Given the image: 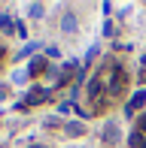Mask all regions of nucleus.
I'll use <instances>...</instances> for the list:
<instances>
[{
  "mask_svg": "<svg viewBox=\"0 0 146 148\" xmlns=\"http://www.w3.org/2000/svg\"><path fill=\"white\" fill-rule=\"evenodd\" d=\"M104 139L113 145V142H119V124L116 121H107V127H104Z\"/></svg>",
  "mask_w": 146,
  "mask_h": 148,
  "instance_id": "obj_6",
  "label": "nucleus"
},
{
  "mask_svg": "<svg viewBox=\"0 0 146 148\" xmlns=\"http://www.w3.org/2000/svg\"><path fill=\"white\" fill-rule=\"evenodd\" d=\"M46 58H58V49H55V45H46Z\"/></svg>",
  "mask_w": 146,
  "mask_h": 148,
  "instance_id": "obj_16",
  "label": "nucleus"
},
{
  "mask_svg": "<svg viewBox=\"0 0 146 148\" xmlns=\"http://www.w3.org/2000/svg\"><path fill=\"white\" fill-rule=\"evenodd\" d=\"M0 33L3 36H9V33H15V21H12L6 12H0Z\"/></svg>",
  "mask_w": 146,
  "mask_h": 148,
  "instance_id": "obj_7",
  "label": "nucleus"
},
{
  "mask_svg": "<svg viewBox=\"0 0 146 148\" xmlns=\"http://www.w3.org/2000/svg\"><path fill=\"white\" fill-rule=\"evenodd\" d=\"M128 145H131V148H146V136L134 130V133H131V139H128Z\"/></svg>",
  "mask_w": 146,
  "mask_h": 148,
  "instance_id": "obj_8",
  "label": "nucleus"
},
{
  "mask_svg": "<svg viewBox=\"0 0 146 148\" xmlns=\"http://www.w3.org/2000/svg\"><path fill=\"white\" fill-rule=\"evenodd\" d=\"M31 148H46V145H40V142H34V145H31Z\"/></svg>",
  "mask_w": 146,
  "mask_h": 148,
  "instance_id": "obj_20",
  "label": "nucleus"
},
{
  "mask_svg": "<svg viewBox=\"0 0 146 148\" xmlns=\"http://www.w3.org/2000/svg\"><path fill=\"white\" fill-rule=\"evenodd\" d=\"M34 51H37V42H28V45H24V49H22V58H31V55H34Z\"/></svg>",
  "mask_w": 146,
  "mask_h": 148,
  "instance_id": "obj_14",
  "label": "nucleus"
},
{
  "mask_svg": "<svg viewBox=\"0 0 146 148\" xmlns=\"http://www.w3.org/2000/svg\"><path fill=\"white\" fill-rule=\"evenodd\" d=\"M6 94H9V88H6V85H0V103L6 100Z\"/></svg>",
  "mask_w": 146,
  "mask_h": 148,
  "instance_id": "obj_18",
  "label": "nucleus"
},
{
  "mask_svg": "<svg viewBox=\"0 0 146 148\" xmlns=\"http://www.w3.org/2000/svg\"><path fill=\"white\" fill-rule=\"evenodd\" d=\"M28 15H31V18H43V15H46V6H43V3H31V6H28Z\"/></svg>",
  "mask_w": 146,
  "mask_h": 148,
  "instance_id": "obj_9",
  "label": "nucleus"
},
{
  "mask_svg": "<svg viewBox=\"0 0 146 148\" xmlns=\"http://www.w3.org/2000/svg\"><path fill=\"white\" fill-rule=\"evenodd\" d=\"M79 27V18H76V12H64V18H61V30L64 33H73Z\"/></svg>",
  "mask_w": 146,
  "mask_h": 148,
  "instance_id": "obj_4",
  "label": "nucleus"
},
{
  "mask_svg": "<svg viewBox=\"0 0 146 148\" xmlns=\"http://www.w3.org/2000/svg\"><path fill=\"white\" fill-rule=\"evenodd\" d=\"M12 82H15V85H24V82H31L28 70H15V73H12Z\"/></svg>",
  "mask_w": 146,
  "mask_h": 148,
  "instance_id": "obj_10",
  "label": "nucleus"
},
{
  "mask_svg": "<svg viewBox=\"0 0 146 148\" xmlns=\"http://www.w3.org/2000/svg\"><path fill=\"white\" fill-rule=\"evenodd\" d=\"M137 133H143V136H146V112L137 118Z\"/></svg>",
  "mask_w": 146,
  "mask_h": 148,
  "instance_id": "obj_15",
  "label": "nucleus"
},
{
  "mask_svg": "<svg viewBox=\"0 0 146 148\" xmlns=\"http://www.w3.org/2000/svg\"><path fill=\"white\" fill-rule=\"evenodd\" d=\"M0 58H3V42H0Z\"/></svg>",
  "mask_w": 146,
  "mask_h": 148,
  "instance_id": "obj_21",
  "label": "nucleus"
},
{
  "mask_svg": "<svg viewBox=\"0 0 146 148\" xmlns=\"http://www.w3.org/2000/svg\"><path fill=\"white\" fill-rule=\"evenodd\" d=\"M52 97V88H46V85H34L28 94H24L22 100L15 103V109L18 112H24V109H34V106H40V103H46V100Z\"/></svg>",
  "mask_w": 146,
  "mask_h": 148,
  "instance_id": "obj_1",
  "label": "nucleus"
},
{
  "mask_svg": "<svg viewBox=\"0 0 146 148\" xmlns=\"http://www.w3.org/2000/svg\"><path fill=\"white\" fill-rule=\"evenodd\" d=\"M58 127L64 130V124H61L58 118H46V130H58Z\"/></svg>",
  "mask_w": 146,
  "mask_h": 148,
  "instance_id": "obj_12",
  "label": "nucleus"
},
{
  "mask_svg": "<svg viewBox=\"0 0 146 148\" xmlns=\"http://www.w3.org/2000/svg\"><path fill=\"white\" fill-rule=\"evenodd\" d=\"M15 33H18V39H28V27H24L22 18H15Z\"/></svg>",
  "mask_w": 146,
  "mask_h": 148,
  "instance_id": "obj_11",
  "label": "nucleus"
},
{
  "mask_svg": "<svg viewBox=\"0 0 146 148\" xmlns=\"http://www.w3.org/2000/svg\"><path fill=\"white\" fill-rule=\"evenodd\" d=\"M58 112H61V115H70V112H79V109H76L73 103H61V106H58Z\"/></svg>",
  "mask_w": 146,
  "mask_h": 148,
  "instance_id": "obj_13",
  "label": "nucleus"
},
{
  "mask_svg": "<svg viewBox=\"0 0 146 148\" xmlns=\"http://www.w3.org/2000/svg\"><path fill=\"white\" fill-rule=\"evenodd\" d=\"M49 58H46V55H37V58H31V64L28 66H24V70H28V76L31 79H40V76H43V73H49Z\"/></svg>",
  "mask_w": 146,
  "mask_h": 148,
  "instance_id": "obj_2",
  "label": "nucleus"
},
{
  "mask_svg": "<svg viewBox=\"0 0 146 148\" xmlns=\"http://www.w3.org/2000/svg\"><path fill=\"white\" fill-rule=\"evenodd\" d=\"M104 33H107V36H113V33H116V27H113V21H107V24H104Z\"/></svg>",
  "mask_w": 146,
  "mask_h": 148,
  "instance_id": "obj_17",
  "label": "nucleus"
},
{
  "mask_svg": "<svg viewBox=\"0 0 146 148\" xmlns=\"http://www.w3.org/2000/svg\"><path fill=\"white\" fill-rule=\"evenodd\" d=\"M140 82H143V85H146V70H140Z\"/></svg>",
  "mask_w": 146,
  "mask_h": 148,
  "instance_id": "obj_19",
  "label": "nucleus"
},
{
  "mask_svg": "<svg viewBox=\"0 0 146 148\" xmlns=\"http://www.w3.org/2000/svg\"><path fill=\"white\" fill-rule=\"evenodd\" d=\"M143 106H146V88H143V91H137L134 97L128 100V106H125V115H137Z\"/></svg>",
  "mask_w": 146,
  "mask_h": 148,
  "instance_id": "obj_3",
  "label": "nucleus"
},
{
  "mask_svg": "<svg viewBox=\"0 0 146 148\" xmlns=\"http://www.w3.org/2000/svg\"><path fill=\"white\" fill-rule=\"evenodd\" d=\"M64 133H67V136H85V124L82 121H67V124H64Z\"/></svg>",
  "mask_w": 146,
  "mask_h": 148,
  "instance_id": "obj_5",
  "label": "nucleus"
}]
</instances>
